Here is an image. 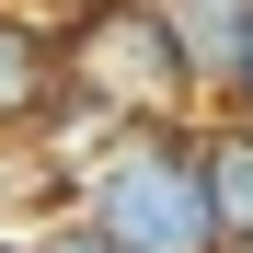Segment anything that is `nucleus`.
Listing matches in <instances>:
<instances>
[{"label": "nucleus", "instance_id": "nucleus-3", "mask_svg": "<svg viewBox=\"0 0 253 253\" xmlns=\"http://www.w3.org/2000/svg\"><path fill=\"white\" fill-rule=\"evenodd\" d=\"M46 92H58V46H46V23H35V12H0V126H23Z\"/></svg>", "mask_w": 253, "mask_h": 253}, {"label": "nucleus", "instance_id": "nucleus-6", "mask_svg": "<svg viewBox=\"0 0 253 253\" xmlns=\"http://www.w3.org/2000/svg\"><path fill=\"white\" fill-rule=\"evenodd\" d=\"M230 92H242V115H253V46H242V69H230Z\"/></svg>", "mask_w": 253, "mask_h": 253}, {"label": "nucleus", "instance_id": "nucleus-1", "mask_svg": "<svg viewBox=\"0 0 253 253\" xmlns=\"http://www.w3.org/2000/svg\"><path fill=\"white\" fill-rule=\"evenodd\" d=\"M81 219L115 253H230L219 196H207V150H184L173 126H115V150L81 173Z\"/></svg>", "mask_w": 253, "mask_h": 253}, {"label": "nucleus", "instance_id": "nucleus-4", "mask_svg": "<svg viewBox=\"0 0 253 253\" xmlns=\"http://www.w3.org/2000/svg\"><path fill=\"white\" fill-rule=\"evenodd\" d=\"M207 196H219V230H230V242L253 253V126L207 150Z\"/></svg>", "mask_w": 253, "mask_h": 253}, {"label": "nucleus", "instance_id": "nucleus-5", "mask_svg": "<svg viewBox=\"0 0 253 253\" xmlns=\"http://www.w3.org/2000/svg\"><path fill=\"white\" fill-rule=\"evenodd\" d=\"M46 253H115V242H104V230H92V219H81V230H58V242H46Z\"/></svg>", "mask_w": 253, "mask_h": 253}, {"label": "nucleus", "instance_id": "nucleus-2", "mask_svg": "<svg viewBox=\"0 0 253 253\" xmlns=\"http://www.w3.org/2000/svg\"><path fill=\"white\" fill-rule=\"evenodd\" d=\"M58 81L81 92V115H115V126L173 115L184 92H207L161 0H81V23H69V46H58Z\"/></svg>", "mask_w": 253, "mask_h": 253}, {"label": "nucleus", "instance_id": "nucleus-7", "mask_svg": "<svg viewBox=\"0 0 253 253\" xmlns=\"http://www.w3.org/2000/svg\"><path fill=\"white\" fill-rule=\"evenodd\" d=\"M0 253H46V242H12V230H0Z\"/></svg>", "mask_w": 253, "mask_h": 253}]
</instances>
